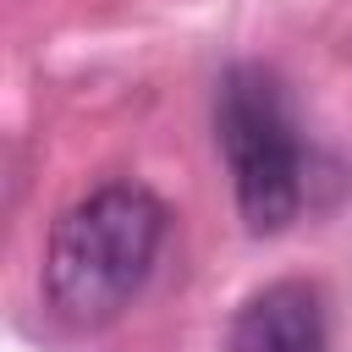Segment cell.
<instances>
[{
  "label": "cell",
  "mask_w": 352,
  "mask_h": 352,
  "mask_svg": "<svg viewBox=\"0 0 352 352\" xmlns=\"http://www.w3.org/2000/svg\"><path fill=\"white\" fill-rule=\"evenodd\" d=\"M165 242V204L138 182H110L77 198L44 248V292L60 319L104 324L148 280Z\"/></svg>",
  "instance_id": "obj_1"
},
{
  "label": "cell",
  "mask_w": 352,
  "mask_h": 352,
  "mask_svg": "<svg viewBox=\"0 0 352 352\" xmlns=\"http://www.w3.org/2000/svg\"><path fill=\"white\" fill-rule=\"evenodd\" d=\"M226 352H330L319 286L270 280L264 292H253L231 319Z\"/></svg>",
  "instance_id": "obj_3"
},
{
  "label": "cell",
  "mask_w": 352,
  "mask_h": 352,
  "mask_svg": "<svg viewBox=\"0 0 352 352\" xmlns=\"http://www.w3.org/2000/svg\"><path fill=\"white\" fill-rule=\"evenodd\" d=\"M214 138L226 148L236 209H242L248 231L270 236V231L292 226L302 209V143H297L286 94L264 66L242 60L220 77Z\"/></svg>",
  "instance_id": "obj_2"
}]
</instances>
